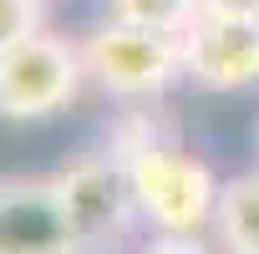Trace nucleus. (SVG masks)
Returning a JSON list of instances; mask_svg holds the SVG:
<instances>
[{"label": "nucleus", "mask_w": 259, "mask_h": 254, "mask_svg": "<svg viewBox=\"0 0 259 254\" xmlns=\"http://www.w3.org/2000/svg\"><path fill=\"white\" fill-rule=\"evenodd\" d=\"M112 148L122 153L127 173H133V188H138V203H143L148 224H158L163 234H198L213 219L219 183H213L208 163H198L193 153L158 138L143 122H133Z\"/></svg>", "instance_id": "nucleus-1"}, {"label": "nucleus", "mask_w": 259, "mask_h": 254, "mask_svg": "<svg viewBox=\"0 0 259 254\" xmlns=\"http://www.w3.org/2000/svg\"><path fill=\"white\" fill-rule=\"evenodd\" d=\"M56 188H61L66 219L81 239V254H117L133 239L143 203H138L133 173H127L117 148H97V153L71 158L56 173Z\"/></svg>", "instance_id": "nucleus-2"}, {"label": "nucleus", "mask_w": 259, "mask_h": 254, "mask_svg": "<svg viewBox=\"0 0 259 254\" xmlns=\"http://www.w3.org/2000/svg\"><path fill=\"white\" fill-rule=\"evenodd\" d=\"M81 56H87V76L112 97H158L183 71L178 31L138 26V21H122V16L107 21L81 46Z\"/></svg>", "instance_id": "nucleus-3"}, {"label": "nucleus", "mask_w": 259, "mask_h": 254, "mask_svg": "<svg viewBox=\"0 0 259 254\" xmlns=\"http://www.w3.org/2000/svg\"><path fill=\"white\" fill-rule=\"evenodd\" d=\"M81 81H87L81 46L41 31L0 56V117H11V122L51 117L81 92Z\"/></svg>", "instance_id": "nucleus-4"}, {"label": "nucleus", "mask_w": 259, "mask_h": 254, "mask_svg": "<svg viewBox=\"0 0 259 254\" xmlns=\"http://www.w3.org/2000/svg\"><path fill=\"white\" fill-rule=\"evenodd\" d=\"M183 41V76L208 92H244L259 81V16L198 6L193 21L178 31Z\"/></svg>", "instance_id": "nucleus-5"}, {"label": "nucleus", "mask_w": 259, "mask_h": 254, "mask_svg": "<svg viewBox=\"0 0 259 254\" xmlns=\"http://www.w3.org/2000/svg\"><path fill=\"white\" fill-rule=\"evenodd\" d=\"M0 254H81L56 178H0Z\"/></svg>", "instance_id": "nucleus-6"}, {"label": "nucleus", "mask_w": 259, "mask_h": 254, "mask_svg": "<svg viewBox=\"0 0 259 254\" xmlns=\"http://www.w3.org/2000/svg\"><path fill=\"white\" fill-rule=\"evenodd\" d=\"M213 229L224 254H259V173H244L219 188Z\"/></svg>", "instance_id": "nucleus-7"}, {"label": "nucleus", "mask_w": 259, "mask_h": 254, "mask_svg": "<svg viewBox=\"0 0 259 254\" xmlns=\"http://www.w3.org/2000/svg\"><path fill=\"white\" fill-rule=\"evenodd\" d=\"M198 6L203 0H112V16L138 21V26H158V31H183Z\"/></svg>", "instance_id": "nucleus-8"}, {"label": "nucleus", "mask_w": 259, "mask_h": 254, "mask_svg": "<svg viewBox=\"0 0 259 254\" xmlns=\"http://www.w3.org/2000/svg\"><path fill=\"white\" fill-rule=\"evenodd\" d=\"M46 31V0H0V56Z\"/></svg>", "instance_id": "nucleus-9"}, {"label": "nucleus", "mask_w": 259, "mask_h": 254, "mask_svg": "<svg viewBox=\"0 0 259 254\" xmlns=\"http://www.w3.org/2000/svg\"><path fill=\"white\" fill-rule=\"evenodd\" d=\"M143 254H208L193 234H163V239H153Z\"/></svg>", "instance_id": "nucleus-10"}, {"label": "nucleus", "mask_w": 259, "mask_h": 254, "mask_svg": "<svg viewBox=\"0 0 259 254\" xmlns=\"http://www.w3.org/2000/svg\"><path fill=\"white\" fill-rule=\"evenodd\" d=\"M203 6H219V11H239V16H259V0H203Z\"/></svg>", "instance_id": "nucleus-11"}]
</instances>
